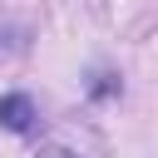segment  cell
<instances>
[{
  "label": "cell",
  "instance_id": "cell-1",
  "mask_svg": "<svg viewBox=\"0 0 158 158\" xmlns=\"http://www.w3.org/2000/svg\"><path fill=\"white\" fill-rule=\"evenodd\" d=\"M0 123H5L10 133H25V128L35 123V104H30L25 94H10V99H0Z\"/></svg>",
  "mask_w": 158,
  "mask_h": 158
},
{
  "label": "cell",
  "instance_id": "cell-2",
  "mask_svg": "<svg viewBox=\"0 0 158 158\" xmlns=\"http://www.w3.org/2000/svg\"><path fill=\"white\" fill-rule=\"evenodd\" d=\"M35 158H74L69 148H44V153H35Z\"/></svg>",
  "mask_w": 158,
  "mask_h": 158
}]
</instances>
